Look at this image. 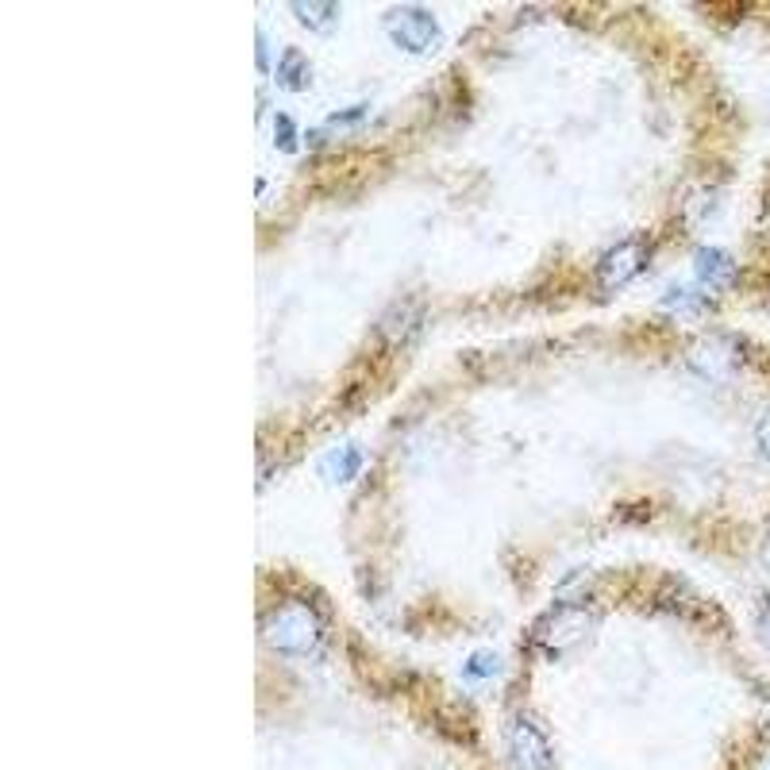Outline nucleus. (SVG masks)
Listing matches in <instances>:
<instances>
[{
	"mask_svg": "<svg viewBox=\"0 0 770 770\" xmlns=\"http://www.w3.org/2000/svg\"><path fill=\"white\" fill-rule=\"evenodd\" d=\"M755 632L770 655V593H759V601H755Z\"/></svg>",
	"mask_w": 770,
	"mask_h": 770,
	"instance_id": "14",
	"label": "nucleus"
},
{
	"mask_svg": "<svg viewBox=\"0 0 770 770\" xmlns=\"http://www.w3.org/2000/svg\"><path fill=\"white\" fill-rule=\"evenodd\" d=\"M262 639L274 647L278 655L290 659H313L328 639V624H324L320 609L305 598H282L278 605L267 609L262 616Z\"/></svg>",
	"mask_w": 770,
	"mask_h": 770,
	"instance_id": "1",
	"label": "nucleus"
},
{
	"mask_svg": "<svg viewBox=\"0 0 770 770\" xmlns=\"http://www.w3.org/2000/svg\"><path fill=\"white\" fill-rule=\"evenodd\" d=\"M274 143L282 150L297 147V120H293L290 112H278V116H274Z\"/></svg>",
	"mask_w": 770,
	"mask_h": 770,
	"instance_id": "13",
	"label": "nucleus"
},
{
	"mask_svg": "<svg viewBox=\"0 0 770 770\" xmlns=\"http://www.w3.org/2000/svg\"><path fill=\"white\" fill-rule=\"evenodd\" d=\"M505 751L512 770H555V747L535 716L517 713L505 728Z\"/></svg>",
	"mask_w": 770,
	"mask_h": 770,
	"instance_id": "3",
	"label": "nucleus"
},
{
	"mask_svg": "<svg viewBox=\"0 0 770 770\" xmlns=\"http://www.w3.org/2000/svg\"><path fill=\"white\" fill-rule=\"evenodd\" d=\"M693 282L705 285V290H716V285H732L736 282V259H732L724 247H713V244H701L693 251Z\"/></svg>",
	"mask_w": 770,
	"mask_h": 770,
	"instance_id": "7",
	"label": "nucleus"
},
{
	"mask_svg": "<svg viewBox=\"0 0 770 770\" xmlns=\"http://www.w3.org/2000/svg\"><path fill=\"white\" fill-rule=\"evenodd\" d=\"M293 16H297L301 24L313 27V32H324V27L339 16V9L336 4H305V0H301V4H293Z\"/></svg>",
	"mask_w": 770,
	"mask_h": 770,
	"instance_id": "12",
	"label": "nucleus"
},
{
	"mask_svg": "<svg viewBox=\"0 0 770 770\" xmlns=\"http://www.w3.org/2000/svg\"><path fill=\"white\" fill-rule=\"evenodd\" d=\"M308 78H313V63L301 50H285L282 63H278V81L290 89H305Z\"/></svg>",
	"mask_w": 770,
	"mask_h": 770,
	"instance_id": "10",
	"label": "nucleus"
},
{
	"mask_svg": "<svg viewBox=\"0 0 770 770\" xmlns=\"http://www.w3.org/2000/svg\"><path fill=\"white\" fill-rule=\"evenodd\" d=\"M385 32L389 39L397 43L401 50H412V55H424L440 43V24L428 9H417V4H394V9H385L382 16Z\"/></svg>",
	"mask_w": 770,
	"mask_h": 770,
	"instance_id": "6",
	"label": "nucleus"
},
{
	"mask_svg": "<svg viewBox=\"0 0 770 770\" xmlns=\"http://www.w3.org/2000/svg\"><path fill=\"white\" fill-rule=\"evenodd\" d=\"M755 443H759L762 458L770 463V401H767V409L759 412V420H755Z\"/></svg>",
	"mask_w": 770,
	"mask_h": 770,
	"instance_id": "15",
	"label": "nucleus"
},
{
	"mask_svg": "<svg viewBox=\"0 0 770 770\" xmlns=\"http://www.w3.org/2000/svg\"><path fill=\"white\" fill-rule=\"evenodd\" d=\"M686 366L701 382H732L747 366V343L739 336H701L686 351Z\"/></svg>",
	"mask_w": 770,
	"mask_h": 770,
	"instance_id": "2",
	"label": "nucleus"
},
{
	"mask_svg": "<svg viewBox=\"0 0 770 770\" xmlns=\"http://www.w3.org/2000/svg\"><path fill=\"white\" fill-rule=\"evenodd\" d=\"M593 636V616L586 613L578 601H558L547 616H540L535 624V639L543 644V652L566 655L574 647H582Z\"/></svg>",
	"mask_w": 770,
	"mask_h": 770,
	"instance_id": "4",
	"label": "nucleus"
},
{
	"mask_svg": "<svg viewBox=\"0 0 770 770\" xmlns=\"http://www.w3.org/2000/svg\"><path fill=\"white\" fill-rule=\"evenodd\" d=\"M497 670H501V655H497V652H486V647H478V652H474L471 659L463 663V678H466L471 686L497 678Z\"/></svg>",
	"mask_w": 770,
	"mask_h": 770,
	"instance_id": "11",
	"label": "nucleus"
},
{
	"mask_svg": "<svg viewBox=\"0 0 770 770\" xmlns=\"http://www.w3.org/2000/svg\"><path fill=\"white\" fill-rule=\"evenodd\" d=\"M713 305H716L713 293L698 282H678L659 297L663 313H675V316H705V313H713Z\"/></svg>",
	"mask_w": 770,
	"mask_h": 770,
	"instance_id": "8",
	"label": "nucleus"
},
{
	"mask_svg": "<svg viewBox=\"0 0 770 770\" xmlns=\"http://www.w3.org/2000/svg\"><path fill=\"white\" fill-rule=\"evenodd\" d=\"M324 471H328L336 482H351L354 474L362 471V448H354V443H343V448L328 451V458H324Z\"/></svg>",
	"mask_w": 770,
	"mask_h": 770,
	"instance_id": "9",
	"label": "nucleus"
},
{
	"mask_svg": "<svg viewBox=\"0 0 770 770\" xmlns=\"http://www.w3.org/2000/svg\"><path fill=\"white\" fill-rule=\"evenodd\" d=\"M652 262V239L647 236H624L613 247H605L598 259V282L601 290H624L636 282Z\"/></svg>",
	"mask_w": 770,
	"mask_h": 770,
	"instance_id": "5",
	"label": "nucleus"
},
{
	"mask_svg": "<svg viewBox=\"0 0 770 770\" xmlns=\"http://www.w3.org/2000/svg\"><path fill=\"white\" fill-rule=\"evenodd\" d=\"M759 563H762V570L770 574V528H767V535H762V543H759Z\"/></svg>",
	"mask_w": 770,
	"mask_h": 770,
	"instance_id": "16",
	"label": "nucleus"
},
{
	"mask_svg": "<svg viewBox=\"0 0 770 770\" xmlns=\"http://www.w3.org/2000/svg\"><path fill=\"white\" fill-rule=\"evenodd\" d=\"M259 70H270V47H267V35H259Z\"/></svg>",
	"mask_w": 770,
	"mask_h": 770,
	"instance_id": "17",
	"label": "nucleus"
}]
</instances>
